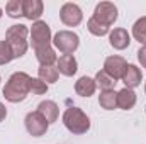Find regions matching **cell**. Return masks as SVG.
<instances>
[{
    "instance_id": "1",
    "label": "cell",
    "mask_w": 146,
    "mask_h": 144,
    "mask_svg": "<svg viewBox=\"0 0 146 144\" xmlns=\"http://www.w3.org/2000/svg\"><path fill=\"white\" fill-rule=\"evenodd\" d=\"M29 92H31V76L26 71L12 73L2 90L5 100L10 104H19V102L26 100Z\"/></svg>"
},
{
    "instance_id": "2",
    "label": "cell",
    "mask_w": 146,
    "mask_h": 144,
    "mask_svg": "<svg viewBox=\"0 0 146 144\" xmlns=\"http://www.w3.org/2000/svg\"><path fill=\"white\" fill-rule=\"evenodd\" d=\"M27 36H29V29L24 24H14L7 29L5 32V41L12 51L14 59L15 58H22L27 53L29 42H27Z\"/></svg>"
},
{
    "instance_id": "3",
    "label": "cell",
    "mask_w": 146,
    "mask_h": 144,
    "mask_svg": "<svg viewBox=\"0 0 146 144\" xmlns=\"http://www.w3.org/2000/svg\"><path fill=\"white\" fill-rule=\"evenodd\" d=\"M61 120H63L65 127L72 134H76V136L85 134L90 129V119H88V115L78 107H68L65 110Z\"/></svg>"
},
{
    "instance_id": "4",
    "label": "cell",
    "mask_w": 146,
    "mask_h": 144,
    "mask_svg": "<svg viewBox=\"0 0 146 144\" xmlns=\"http://www.w3.org/2000/svg\"><path fill=\"white\" fill-rule=\"evenodd\" d=\"M31 34V46L33 49L37 51L41 48H48L53 42V36H51V27L44 22V20H36L33 22V27L29 31Z\"/></svg>"
},
{
    "instance_id": "5",
    "label": "cell",
    "mask_w": 146,
    "mask_h": 144,
    "mask_svg": "<svg viewBox=\"0 0 146 144\" xmlns=\"http://www.w3.org/2000/svg\"><path fill=\"white\" fill-rule=\"evenodd\" d=\"M53 46L63 54H73L80 46V37L73 31H58L53 37Z\"/></svg>"
},
{
    "instance_id": "6",
    "label": "cell",
    "mask_w": 146,
    "mask_h": 144,
    "mask_svg": "<svg viewBox=\"0 0 146 144\" xmlns=\"http://www.w3.org/2000/svg\"><path fill=\"white\" fill-rule=\"evenodd\" d=\"M24 124H26V131H27L33 137H41V136H44V134L48 132V129H49L48 120H46L37 110L29 112V114L26 115Z\"/></svg>"
},
{
    "instance_id": "7",
    "label": "cell",
    "mask_w": 146,
    "mask_h": 144,
    "mask_svg": "<svg viewBox=\"0 0 146 144\" xmlns=\"http://www.w3.org/2000/svg\"><path fill=\"white\" fill-rule=\"evenodd\" d=\"M97 22H100L102 26L110 27L115 20H117V7L112 2H100L95 5L94 15H92Z\"/></svg>"
},
{
    "instance_id": "8",
    "label": "cell",
    "mask_w": 146,
    "mask_h": 144,
    "mask_svg": "<svg viewBox=\"0 0 146 144\" xmlns=\"http://www.w3.org/2000/svg\"><path fill=\"white\" fill-rule=\"evenodd\" d=\"M60 19H61V22H63L65 26H68V27H76V26H80L82 20H83V12H82V9H80L76 3L66 2V3H63L61 9H60Z\"/></svg>"
},
{
    "instance_id": "9",
    "label": "cell",
    "mask_w": 146,
    "mask_h": 144,
    "mask_svg": "<svg viewBox=\"0 0 146 144\" xmlns=\"http://www.w3.org/2000/svg\"><path fill=\"white\" fill-rule=\"evenodd\" d=\"M126 68H127V61L122 56H117V54L106 58V61H104V71L109 76H112L115 81L122 80V76L126 73Z\"/></svg>"
},
{
    "instance_id": "10",
    "label": "cell",
    "mask_w": 146,
    "mask_h": 144,
    "mask_svg": "<svg viewBox=\"0 0 146 144\" xmlns=\"http://www.w3.org/2000/svg\"><path fill=\"white\" fill-rule=\"evenodd\" d=\"M109 42L114 49L122 51V49L129 48V44H131V36H129V32H127L124 27H115L114 31L109 32Z\"/></svg>"
},
{
    "instance_id": "11",
    "label": "cell",
    "mask_w": 146,
    "mask_h": 144,
    "mask_svg": "<svg viewBox=\"0 0 146 144\" xmlns=\"http://www.w3.org/2000/svg\"><path fill=\"white\" fill-rule=\"evenodd\" d=\"M44 10V3L41 0H22V15L29 20H39V17L42 15Z\"/></svg>"
},
{
    "instance_id": "12",
    "label": "cell",
    "mask_w": 146,
    "mask_h": 144,
    "mask_svg": "<svg viewBox=\"0 0 146 144\" xmlns=\"http://www.w3.org/2000/svg\"><path fill=\"white\" fill-rule=\"evenodd\" d=\"M56 70L58 73H61L63 76H73L75 73L78 71V63L75 59L73 54H63L58 58L56 61Z\"/></svg>"
},
{
    "instance_id": "13",
    "label": "cell",
    "mask_w": 146,
    "mask_h": 144,
    "mask_svg": "<svg viewBox=\"0 0 146 144\" xmlns=\"http://www.w3.org/2000/svg\"><path fill=\"white\" fill-rule=\"evenodd\" d=\"M37 112L48 120V124L56 122L58 117H60V107H58V104L53 102V100H42V102L37 105Z\"/></svg>"
},
{
    "instance_id": "14",
    "label": "cell",
    "mask_w": 146,
    "mask_h": 144,
    "mask_svg": "<svg viewBox=\"0 0 146 144\" xmlns=\"http://www.w3.org/2000/svg\"><path fill=\"white\" fill-rule=\"evenodd\" d=\"M97 90V85H95V80L90 78V76H82L75 81V92L76 95L80 97H92Z\"/></svg>"
},
{
    "instance_id": "15",
    "label": "cell",
    "mask_w": 146,
    "mask_h": 144,
    "mask_svg": "<svg viewBox=\"0 0 146 144\" xmlns=\"http://www.w3.org/2000/svg\"><path fill=\"white\" fill-rule=\"evenodd\" d=\"M122 81H124V85H126V88H136V87H139L141 85V81H143V73L141 70L136 66V65H127V68H126V73H124V76H122Z\"/></svg>"
},
{
    "instance_id": "16",
    "label": "cell",
    "mask_w": 146,
    "mask_h": 144,
    "mask_svg": "<svg viewBox=\"0 0 146 144\" xmlns=\"http://www.w3.org/2000/svg\"><path fill=\"white\" fill-rule=\"evenodd\" d=\"M136 100H138V97H136L134 90H131V88L124 87L122 90L117 92V107L122 110H131L136 105Z\"/></svg>"
},
{
    "instance_id": "17",
    "label": "cell",
    "mask_w": 146,
    "mask_h": 144,
    "mask_svg": "<svg viewBox=\"0 0 146 144\" xmlns=\"http://www.w3.org/2000/svg\"><path fill=\"white\" fill-rule=\"evenodd\" d=\"M34 53H36V59L39 61L41 66H53V65L58 61L56 53H54V49H53L51 46H48V48H41V49L34 51Z\"/></svg>"
},
{
    "instance_id": "18",
    "label": "cell",
    "mask_w": 146,
    "mask_h": 144,
    "mask_svg": "<svg viewBox=\"0 0 146 144\" xmlns=\"http://www.w3.org/2000/svg\"><path fill=\"white\" fill-rule=\"evenodd\" d=\"M99 105L104 110H114V108H117V92H114V90L100 92V95H99Z\"/></svg>"
},
{
    "instance_id": "19",
    "label": "cell",
    "mask_w": 146,
    "mask_h": 144,
    "mask_svg": "<svg viewBox=\"0 0 146 144\" xmlns=\"http://www.w3.org/2000/svg\"><path fill=\"white\" fill-rule=\"evenodd\" d=\"M58 76H60V73H58V70L54 66H39V70H37V78L41 81H44L46 85L56 83Z\"/></svg>"
},
{
    "instance_id": "20",
    "label": "cell",
    "mask_w": 146,
    "mask_h": 144,
    "mask_svg": "<svg viewBox=\"0 0 146 144\" xmlns=\"http://www.w3.org/2000/svg\"><path fill=\"white\" fill-rule=\"evenodd\" d=\"M133 37L139 42L146 46V15L139 17L134 24H133Z\"/></svg>"
},
{
    "instance_id": "21",
    "label": "cell",
    "mask_w": 146,
    "mask_h": 144,
    "mask_svg": "<svg viewBox=\"0 0 146 144\" xmlns=\"http://www.w3.org/2000/svg\"><path fill=\"white\" fill-rule=\"evenodd\" d=\"M94 80H95V85L100 87L102 92H106V90H114V87H115V83H117V81H115L112 76H109L104 70L97 71V75H95Z\"/></svg>"
},
{
    "instance_id": "22",
    "label": "cell",
    "mask_w": 146,
    "mask_h": 144,
    "mask_svg": "<svg viewBox=\"0 0 146 144\" xmlns=\"http://www.w3.org/2000/svg\"><path fill=\"white\" fill-rule=\"evenodd\" d=\"M5 12L10 19H19L22 15V0H9L5 5Z\"/></svg>"
},
{
    "instance_id": "23",
    "label": "cell",
    "mask_w": 146,
    "mask_h": 144,
    "mask_svg": "<svg viewBox=\"0 0 146 144\" xmlns=\"http://www.w3.org/2000/svg\"><path fill=\"white\" fill-rule=\"evenodd\" d=\"M87 29H88V32L90 34H94V36L97 37H102L106 36V34H109V27H106V26H102L100 22H97L94 17H90L88 19V22H87Z\"/></svg>"
},
{
    "instance_id": "24",
    "label": "cell",
    "mask_w": 146,
    "mask_h": 144,
    "mask_svg": "<svg viewBox=\"0 0 146 144\" xmlns=\"http://www.w3.org/2000/svg\"><path fill=\"white\" fill-rule=\"evenodd\" d=\"M14 59L12 51L7 44V41H0V65H7Z\"/></svg>"
},
{
    "instance_id": "25",
    "label": "cell",
    "mask_w": 146,
    "mask_h": 144,
    "mask_svg": "<svg viewBox=\"0 0 146 144\" xmlns=\"http://www.w3.org/2000/svg\"><path fill=\"white\" fill-rule=\"evenodd\" d=\"M31 92L33 95H44L48 92V85L39 78H31Z\"/></svg>"
},
{
    "instance_id": "26",
    "label": "cell",
    "mask_w": 146,
    "mask_h": 144,
    "mask_svg": "<svg viewBox=\"0 0 146 144\" xmlns=\"http://www.w3.org/2000/svg\"><path fill=\"white\" fill-rule=\"evenodd\" d=\"M138 61L141 63V66L146 68V46H141L138 51Z\"/></svg>"
},
{
    "instance_id": "27",
    "label": "cell",
    "mask_w": 146,
    "mask_h": 144,
    "mask_svg": "<svg viewBox=\"0 0 146 144\" xmlns=\"http://www.w3.org/2000/svg\"><path fill=\"white\" fill-rule=\"evenodd\" d=\"M5 117H7V108H5V105L0 102V122H3Z\"/></svg>"
},
{
    "instance_id": "28",
    "label": "cell",
    "mask_w": 146,
    "mask_h": 144,
    "mask_svg": "<svg viewBox=\"0 0 146 144\" xmlns=\"http://www.w3.org/2000/svg\"><path fill=\"white\" fill-rule=\"evenodd\" d=\"M2 15H3V10H2V9H0V17H2Z\"/></svg>"
},
{
    "instance_id": "29",
    "label": "cell",
    "mask_w": 146,
    "mask_h": 144,
    "mask_svg": "<svg viewBox=\"0 0 146 144\" xmlns=\"http://www.w3.org/2000/svg\"><path fill=\"white\" fill-rule=\"evenodd\" d=\"M145 93H146V83H145Z\"/></svg>"
}]
</instances>
